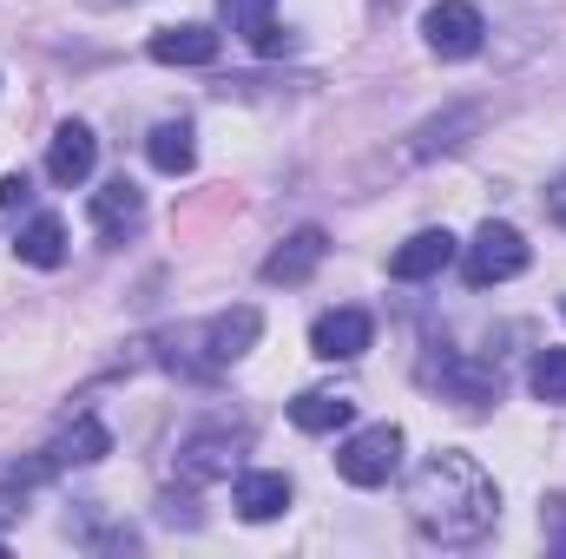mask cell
Listing matches in <instances>:
<instances>
[{
  "mask_svg": "<svg viewBox=\"0 0 566 559\" xmlns=\"http://www.w3.org/2000/svg\"><path fill=\"white\" fill-rule=\"evenodd\" d=\"M409 520L428 547H481L501 520V494L474 454H428L409 481Z\"/></svg>",
  "mask_w": 566,
  "mask_h": 559,
  "instance_id": "obj_1",
  "label": "cell"
},
{
  "mask_svg": "<svg viewBox=\"0 0 566 559\" xmlns=\"http://www.w3.org/2000/svg\"><path fill=\"white\" fill-rule=\"evenodd\" d=\"M527 238L514 231V224H481L474 231V244H468V257H461V277H468V289H488V283H507V277H521L527 271Z\"/></svg>",
  "mask_w": 566,
  "mask_h": 559,
  "instance_id": "obj_2",
  "label": "cell"
},
{
  "mask_svg": "<svg viewBox=\"0 0 566 559\" xmlns=\"http://www.w3.org/2000/svg\"><path fill=\"white\" fill-rule=\"evenodd\" d=\"M396 467H402V428H389V421H376V428H363L336 447V474L349 487H382Z\"/></svg>",
  "mask_w": 566,
  "mask_h": 559,
  "instance_id": "obj_3",
  "label": "cell"
},
{
  "mask_svg": "<svg viewBox=\"0 0 566 559\" xmlns=\"http://www.w3.org/2000/svg\"><path fill=\"white\" fill-rule=\"evenodd\" d=\"M422 40H428V53H441V60H474L481 40H488V20L468 0H434L422 13Z\"/></svg>",
  "mask_w": 566,
  "mask_h": 559,
  "instance_id": "obj_4",
  "label": "cell"
},
{
  "mask_svg": "<svg viewBox=\"0 0 566 559\" xmlns=\"http://www.w3.org/2000/svg\"><path fill=\"white\" fill-rule=\"evenodd\" d=\"M369 342H376V323H369V309H356V303L323 309V316H316V329H310V349H316L323 362H356Z\"/></svg>",
  "mask_w": 566,
  "mask_h": 559,
  "instance_id": "obj_5",
  "label": "cell"
},
{
  "mask_svg": "<svg viewBox=\"0 0 566 559\" xmlns=\"http://www.w3.org/2000/svg\"><path fill=\"white\" fill-rule=\"evenodd\" d=\"M86 211H93V231H99L106 244H126V238L145 224V198H139V184H133V178H106V184L93 191V204H86Z\"/></svg>",
  "mask_w": 566,
  "mask_h": 559,
  "instance_id": "obj_6",
  "label": "cell"
},
{
  "mask_svg": "<svg viewBox=\"0 0 566 559\" xmlns=\"http://www.w3.org/2000/svg\"><path fill=\"white\" fill-rule=\"evenodd\" d=\"M218 13H224V27H231V33H244V40H251V53H264V60H277V53L296 46L277 20H271V13H277V0H218Z\"/></svg>",
  "mask_w": 566,
  "mask_h": 559,
  "instance_id": "obj_7",
  "label": "cell"
},
{
  "mask_svg": "<svg viewBox=\"0 0 566 559\" xmlns=\"http://www.w3.org/2000/svg\"><path fill=\"white\" fill-rule=\"evenodd\" d=\"M258 329H264V316L251 309V303H238V309H224V316H211L205 329H198V342H205V362L211 369H224V362H238L251 342H258Z\"/></svg>",
  "mask_w": 566,
  "mask_h": 559,
  "instance_id": "obj_8",
  "label": "cell"
},
{
  "mask_svg": "<svg viewBox=\"0 0 566 559\" xmlns=\"http://www.w3.org/2000/svg\"><path fill=\"white\" fill-rule=\"evenodd\" d=\"M93 165H99V139H93L80 119H66V126L53 133V145H46V178L73 191V184H86V178H93Z\"/></svg>",
  "mask_w": 566,
  "mask_h": 559,
  "instance_id": "obj_9",
  "label": "cell"
},
{
  "mask_svg": "<svg viewBox=\"0 0 566 559\" xmlns=\"http://www.w3.org/2000/svg\"><path fill=\"white\" fill-rule=\"evenodd\" d=\"M454 251H461V244H454L448 231H416V238L389 257V277L396 283H428V277H441V271L454 264Z\"/></svg>",
  "mask_w": 566,
  "mask_h": 559,
  "instance_id": "obj_10",
  "label": "cell"
},
{
  "mask_svg": "<svg viewBox=\"0 0 566 559\" xmlns=\"http://www.w3.org/2000/svg\"><path fill=\"white\" fill-rule=\"evenodd\" d=\"M329 257V238L316 231V224H303V231H290L277 251L264 257V283H310V271Z\"/></svg>",
  "mask_w": 566,
  "mask_h": 559,
  "instance_id": "obj_11",
  "label": "cell"
},
{
  "mask_svg": "<svg viewBox=\"0 0 566 559\" xmlns=\"http://www.w3.org/2000/svg\"><path fill=\"white\" fill-rule=\"evenodd\" d=\"M106 454H113V428H106V421H93V415H80L60 441H53V447H46V454H40V461L60 474V467H93V461H106Z\"/></svg>",
  "mask_w": 566,
  "mask_h": 559,
  "instance_id": "obj_12",
  "label": "cell"
},
{
  "mask_svg": "<svg viewBox=\"0 0 566 559\" xmlns=\"http://www.w3.org/2000/svg\"><path fill=\"white\" fill-rule=\"evenodd\" d=\"M158 66H211L218 60V33L211 27H198V20H185V27H165V33H151V46H145Z\"/></svg>",
  "mask_w": 566,
  "mask_h": 559,
  "instance_id": "obj_13",
  "label": "cell"
},
{
  "mask_svg": "<svg viewBox=\"0 0 566 559\" xmlns=\"http://www.w3.org/2000/svg\"><path fill=\"white\" fill-rule=\"evenodd\" d=\"M441 389H448V402H461V409H488V402H501V376H494V362H468V356H448V362H441Z\"/></svg>",
  "mask_w": 566,
  "mask_h": 559,
  "instance_id": "obj_14",
  "label": "cell"
},
{
  "mask_svg": "<svg viewBox=\"0 0 566 559\" xmlns=\"http://www.w3.org/2000/svg\"><path fill=\"white\" fill-rule=\"evenodd\" d=\"M13 257H20V264H33V271H60V264H66V224H60L53 211H40L33 224H20Z\"/></svg>",
  "mask_w": 566,
  "mask_h": 559,
  "instance_id": "obj_15",
  "label": "cell"
},
{
  "mask_svg": "<svg viewBox=\"0 0 566 559\" xmlns=\"http://www.w3.org/2000/svg\"><path fill=\"white\" fill-rule=\"evenodd\" d=\"M290 421H296L303 434H336V428L356 421V402L336 395V389H303V395L290 402Z\"/></svg>",
  "mask_w": 566,
  "mask_h": 559,
  "instance_id": "obj_16",
  "label": "cell"
},
{
  "mask_svg": "<svg viewBox=\"0 0 566 559\" xmlns=\"http://www.w3.org/2000/svg\"><path fill=\"white\" fill-rule=\"evenodd\" d=\"M231 434H191L185 447H178V474L185 481H211V474H231Z\"/></svg>",
  "mask_w": 566,
  "mask_h": 559,
  "instance_id": "obj_17",
  "label": "cell"
},
{
  "mask_svg": "<svg viewBox=\"0 0 566 559\" xmlns=\"http://www.w3.org/2000/svg\"><path fill=\"white\" fill-rule=\"evenodd\" d=\"M231 500H238L244 520H277L283 507H290V481H283V474H244Z\"/></svg>",
  "mask_w": 566,
  "mask_h": 559,
  "instance_id": "obj_18",
  "label": "cell"
},
{
  "mask_svg": "<svg viewBox=\"0 0 566 559\" xmlns=\"http://www.w3.org/2000/svg\"><path fill=\"white\" fill-rule=\"evenodd\" d=\"M145 158L165 171V178H185L191 165H198V145H191V126H151V139H145Z\"/></svg>",
  "mask_w": 566,
  "mask_h": 559,
  "instance_id": "obj_19",
  "label": "cell"
},
{
  "mask_svg": "<svg viewBox=\"0 0 566 559\" xmlns=\"http://www.w3.org/2000/svg\"><path fill=\"white\" fill-rule=\"evenodd\" d=\"M468 126H481V113H474V106H461V113H448V119H428L422 133H416V145H409V151H416V158H434V151H454V133H468Z\"/></svg>",
  "mask_w": 566,
  "mask_h": 559,
  "instance_id": "obj_20",
  "label": "cell"
},
{
  "mask_svg": "<svg viewBox=\"0 0 566 559\" xmlns=\"http://www.w3.org/2000/svg\"><path fill=\"white\" fill-rule=\"evenodd\" d=\"M527 382H534V395H541V402H560V409H566V349H541Z\"/></svg>",
  "mask_w": 566,
  "mask_h": 559,
  "instance_id": "obj_21",
  "label": "cell"
},
{
  "mask_svg": "<svg viewBox=\"0 0 566 559\" xmlns=\"http://www.w3.org/2000/svg\"><path fill=\"white\" fill-rule=\"evenodd\" d=\"M33 198V184H27V171H13V178H0V211H13V204H27Z\"/></svg>",
  "mask_w": 566,
  "mask_h": 559,
  "instance_id": "obj_22",
  "label": "cell"
},
{
  "mask_svg": "<svg viewBox=\"0 0 566 559\" xmlns=\"http://www.w3.org/2000/svg\"><path fill=\"white\" fill-rule=\"evenodd\" d=\"M541 527H547V540L566 553V500H547V514H541Z\"/></svg>",
  "mask_w": 566,
  "mask_h": 559,
  "instance_id": "obj_23",
  "label": "cell"
},
{
  "mask_svg": "<svg viewBox=\"0 0 566 559\" xmlns=\"http://www.w3.org/2000/svg\"><path fill=\"white\" fill-rule=\"evenodd\" d=\"M547 218H554V224H566V178H554V184H547Z\"/></svg>",
  "mask_w": 566,
  "mask_h": 559,
  "instance_id": "obj_24",
  "label": "cell"
}]
</instances>
